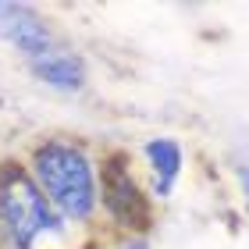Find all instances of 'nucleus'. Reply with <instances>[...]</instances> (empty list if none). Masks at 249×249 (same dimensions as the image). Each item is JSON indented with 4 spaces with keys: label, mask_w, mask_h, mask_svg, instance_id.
Listing matches in <instances>:
<instances>
[{
    "label": "nucleus",
    "mask_w": 249,
    "mask_h": 249,
    "mask_svg": "<svg viewBox=\"0 0 249 249\" xmlns=\"http://www.w3.org/2000/svg\"><path fill=\"white\" fill-rule=\"evenodd\" d=\"M29 71L39 78L43 86L57 89V93H82L89 82V68L82 61V53L68 50V47H53L50 53L29 61Z\"/></svg>",
    "instance_id": "423d86ee"
},
{
    "label": "nucleus",
    "mask_w": 249,
    "mask_h": 249,
    "mask_svg": "<svg viewBox=\"0 0 249 249\" xmlns=\"http://www.w3.org/2000/svg\"><path fill=\"white\" fill-rule=\"evenodd\" d=\"M121 249H150V239H146V235H128V239L121 242Z\"/></svg>",
    "instance_id": "6e6552de"
},
{
    "label": "nucleus",
    "mask_w": 249,
    "mask_h": 249,
    "mask_svg": "<svg viewBox=\"0 0 249 249\" xmlns=\"http://www.w3.org/2000/svg\"><path fill=\"white\" fill-rule=\"evenodd\" d=\"M0 43L15 47L25 61H36L57 47L50 21L32 4H7L0 0Z\"/></svg>",
    "instance_id": "20e7f679"
},
{
    "label": "nucleus",
    "mask_w": 249,
    "mask_h": 249,
    "mask_svg": "<svg viewBox=\"0 0 249 249\" xmlns=\"http://www.w3.org/2000/svg\"><path fill=\"white\" fill-rule=\"evenodd\" d=\"M75 228L47 203L32 182L25 160L0 157V246L39 249L43 242H64Z\"/></svg>",
    "instance_id": "f03ea898"
},
{
    "label": "nucleus",
    "mask_w": 249,
    "mask_h": 249,
    "mask_svg": "<svg viewBox=\"0 0 249 249\" xmlns=\"http://www.w3.org/2000/svg\"><path fill=\"white\" fill-rule=\"evenodd\" d=\"M235 178H239L242 203H246V213H249V164H239V167H235Z\"/></svg>",
    "instance_id": "0eeeda50"
},
{
    "label": "nucleus",
    "mask_w": 249,
    "mask_h": 249,
    "mask_svg": "<svg viewBox=\"0 0 249 249\" xmlns=\"http://www.w3.org/2000/svg\"><path fill=\"white\" fill-rule=\"evenodd\" d=\"M142 157L146 167H150V196L153 199H167L182 178L185 167V150L178 139H167V135H157V139L142 142Z\"/></svg>",
    "instance_id": "39448f33"
},
{
    "label": "nucleus",
    "mask_w": 249,
    "mask_h": 249,
    "mask_svg": "<svg viewBox=\"0 0 249 249\" xmlns=\"http://www.w3.org/2000/svg\"><path fill=\"white\" fill-rule=\"evenodd\" d=\"M0 107H4V96H0Z\"/></svg>",
    "instance_id": "1a4fd4ad"
},
{
    "label": "nucleus",
    "mask_w": 249,
    "mask_h": 249,
    "mask_svg": "<svg viewBox=\"0 0 249 249\" xmlns=\"http://www.w3.org/2000/svg\"><path fill=\"white\" fill-rule=\"evenodd\" d=\"M25 167L47 203L71 228H93L100 217L96 157L71 135H43L29 146Z\"/></svg>",
    "instance_id": "f257e3e1"
},
{
    "label": "nucleus",
    "mask_w": 249,
    "mask_h": 249,
    "mask_svg": "<svg viewBox=\"0 0 249 249\" xmlns=\"http://www.w3.org/2000/svg\"><path fill=\"white\" fill-rule=\"evenodd\" d=\"M128 150H107L96 157V182H100V213L110 221L118 235H150L153 228V196L132 171Z\"/></svg>",
    "instance_id": "7ed1b4c3"
}]
</instances>
